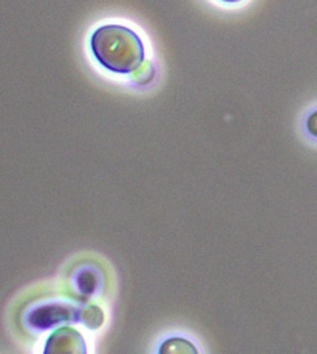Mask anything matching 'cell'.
I'll return each mask as SVG.
<instances>
[{"label":"cell","instance_id":"4","mask_svg":"<svg viewBox=\"0 0 317 354\" xmlns=\"http://www.w3.org/2000/svg\"><path fill=\"white\" fill-rule=\"evenodd\" d=\"M155 77V67L154 64L146 61L141 62L140 67H138L134 73H132V80L134 82H136L138 85H146L149 82H152V80Z\"/></svg>","mask_w":317,"mask_h":354},{"label":"cell","instance_id":"2","mask_svg":"<svg viewBox=\"0 0 317 354\" xmlns=\"http://www.w3.org/2000/svg\"><path fill=\"white\" fill-rule=\"evenodd\" d=\"M87 351L85 348V340L73 328L64 326L59 328L51 334L47 345H45V353H78L84 354Z\"/></svg>","mask_w":317,"mask_h":354},{"label":"cell","instance_id":"7","mask_svg":"<svg viewBox=\"0 0 317 354\" xmlns=\"http://www.w3.org/2000/svg\"><path fill=\"white\" fill-rule=\"evenodd\" d=\"M221 2H226V3H237V2H242V0H221Z\"/></svg>","mask_w":317,"mask_h":354},{"label":"cell","instance_id":"6","mask_svg":"<svg viewBox=\"0 0 317 354\" xmlns=\"http://www.w3.org/2000/svg\"><path fill=\"white\" fill-rule=\"evenodd\" d=\"M307 130L309 132V135H313V136L317 138V110L313 111V113L308 116Z\"/></svg>","mask_w":317,"mask_h":354},{"label":"cell","instance_id":"3","mask_svg":"<svg viewBox=\"0 0 317 354\" xmlns=\"http://www.w3.org/2000/svg\"><path fill=\"white\" fill-rule=\"evenodd\" d=\"M71 314H75L73 310H67V308L64 306H53V308H41V310H37L36 314H33V322L37 319H42V317H47L45 319V322H42L41 326H50L51 324L55 322H61V320H70L71 319Z\"/></svg>","mask_w":317,"mask_h":354},{"label":"cell","instance_id":"5","mask_svg":"<svg viewBox=\"0 0 317 354\" xmlns=\"http://www.w3.org/2000/svg\"><path fill=\"white\" fill-rule=\"evenodd\" d=\"M186 351L197 353V348L192 344L188 342V340L178 339V337L166 340V342H164V345L160 348V353H163V354L164 353H186Z\"/></svg>","mask_w":317,"mask_h":354},{"label":"cell","instance_id":"1","mask_svg":"<svg viewBox=\"0 0 317 354\" xmlns=\"http://www.w3.org/2000/svg\"><path fill=\"white\" fill-rule=\"evenodd\" d=\"M91 53L111 73L129 75L144 61V44L134 30L109 24L99 27L90 39Z\"/></svg>","mask_w":317,"mask_h":354}]
</instances>
